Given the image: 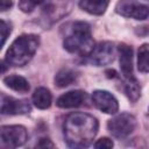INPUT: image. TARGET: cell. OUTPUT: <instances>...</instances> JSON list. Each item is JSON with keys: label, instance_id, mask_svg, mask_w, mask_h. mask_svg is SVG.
Returning a JSON list of instances; mask_svg holds the SVG:
<instances>
[{"label": "cell", "instance_id": "6da1fadb", "mask_svg": "<svg viewBox=\"0 0 149 149\" xmlns=\"http://www.w3.org/2000/svg\"><path fill=\"white\" fill-rule=\"evenodd\" d=\"M99 129L98 120L83 112H74L66 116L63 125L65 142L71 148L88 147Z\"/></svg>", "mask_w": 149, "mask_h": 149}, {"label": "cell", "instance_id": "7a4b0ae2", "mask_svg": "<svg viewBox=\"0 0 149 149\" xmlns=\"http://www.w3.org/2000/svg\"><path fill=\"white\" fill-rule=\"evenodd\" d=\"M63 37L64 49L81 57L87 56L94 47L91 27L87 22L84 21H74L64 27Z\"/></svg>", "mask_w": 149, "mask_h": 149}, {"label": "cell", "instance_id": "3957f363", "mask_svg": "<svg viewBox=\"0 0 149 149\" xmlns=\"http://www.w3.org/2000/svg\"><path fill=\"white\" fill-rule=\"evenodd\" d=\"M40 45V36L23 34L14 40L6 52L5 62L13 66H24L34 57Z\"/></svg>", "mask_w": 149, "mask_h": 149}, {"label": "cell", "instance_id": "277c9868", "mask_svg": "<svg viewBox=\"0 0 149 149\" xmlns=\"http://www.w3.org/2000/svg\"><path fill=\"white\" fill-rule=\"evenodd\" d=\"M42 5L41 20L45 26H50L59 21L73 8L72 0H45Z\"/></svg>", "mask_w": 149, "mask_h": 149}, {"label": "cell", "instance_id": "5b68a950", "mask_svg": "<svg viewBox=\"0 0 149 149\" xmlns=\"http://www.w3.org/2000/svg\"><path fill=\"white\" fill-rule=\"evenodd\" d=\"M107 128L114 137L121 140L129 136L135 130L136 119L129 113H120L108 121Z\"/></svg>", "mask_w": 149, "mask_h": 149}, {"label": "cell", "instance_id": "8992f818", "mask_svg": "<svg viewBox=\"0 0 149 149\" xmlns=\"http://www.w3.org/2000/svg\"><path fill=\"white\" fill-rule=\"evenodd\" d=\"M115 47L112 42H100L93 47L92 51L85 56L84 61L94 66L108 65L114 61Z\"/></svg>", "mask_w": 149, "mask_h": 149}, {"label": "cell", "instance_id": "52a82bcc", "mask_svg": "<svg viewBox=\"0 0 149 149\" xmlns=\"http://www.w3.org/2000/svg\"><path fill=\"white\" fill-rule=\"evenodd\" d=\"M28 140L27 129L23 126H2L1 127V148H17Z\"/></svg>", "mask_w": 149, "mask_h": 149}, {"label": "cell", "instance_id": "ba28073f", "mask_svg": "<svg viewBox=\"0 0 149 149\" xmlns=\"http://www.w3.org/2000/svg\"><path fill=\"white\" fill-rule=\"evenodd\" d=\"M115 10L125 17L135 20H146L149 16V7L136 0H120L116 3Z\"/></svg>", "mask_w": 149, "mask_h": 149}, {"label": "cell", "instance_id": "9c48e42d", "mask_svg": "<svg viewBox=\"0 0 149 149\" xmlns=\"http://www.w3.org/2000/svg\"><path fill=\"white\" fill-rule=\"evenodd\" d=\"M93 105L106 114H115L119 111V102L115 97L105 90H97L92 93Z\"/></svg>", "mask_w": 149, "mask_h": 149}, {"label": "cell", "instance_id": "30bf717a", "mask_svg": "<svg viewBox=\"0 0 149 149\" xmlns=\"http://www.w3.org/2000/svg\"><path fill=\"white\" fill-rule=\"evenodd\" d=\"M31 106L28 100L15 99L6 94H1V114L3 115H17L29 113Z\"/></svg>", "mask_w": 149, "mask_h": 149}, {"label": "cell", "instance_id": "8fae6325", "mask_svg": "<svg viewBox=\"0 0 149 149\" xmlns=\"http://www.w3.org/2000/svg\"><path fill=\"white\" fill-rule=\"evenodd\" d=\"M86 99H87V94L86 92L81 90L69 91L62 94L56 100V106L61 108H74V107H79L83 104H85Z\"/></svg>", "mask_w": 149, "mask_h": 149}, {"label": "cell", "instance_id": "7c38bea8", "mask_svg": "<svg viewBox=\"0 0 149 149\" xmlns=\"http://www.w3.org/2000/svg\"><path fill=\"white\" fill-rule=\"evenodd\" d=\"M119 52V62H120V69L121 73L125 79L133 78V49L132 47L121 43L118 47Z\"/></svg>", "mask_w": 149, "mask_h": 149}, {"label": "cell", "instance_id": "4fadbf2b", "mask_svg": "<svg viewBox=\"0 0 149 149\" xmlns=\"http://www.w3.org/2000/svg\"><path fill=\"white\" fill-rule=\"evenodd\" d=\"M108 3L109 0H79L80 8L92 15L104 14Z\"/></svg>", "mask_w": 149, "mask_h": 149}, {"label": "cell", "instance_id": "5bb4252c", "mask_svg": "<svg viewBox=\"0 0 149 149\" xmlns=\"http://www.w3.org/2000/svg\"><path fill=\"white\" fill-rule=\"evenodd\" d=\"M3 84L12 88L13 91H16V92H20V93H26L29 91L30 88V85L28 83V80L26 78H23L22 76H19V74H10V76H7L3 78Z\"/></svg>", "mask_w": 149, "mask_h": 149}, {"label": "cell", "instance_id": "9a60e30c", "mask_svg": "<svg viewBox=\"0 0 149 149\" xmlns=\"http://www.w3.org/2000/svg\"><path fill=\"white\" fill-rule=\"evenodd\" d=\"M33 104L40 109H47L51 106L52 95L50 91L45 87H38L33 93Z\"/></svg>", "mask_w": 149, "mask_h": 149}, {"label": "cell", "instance_id": "2e32d148", "mask_svg": "<svg viewBox=\"0 0 149 149\" xmlns=\"http://www.w3.org/2000/svg\"><path fill=\"white\" fill-rule=\"evenodd\" d=\"M78 78V73L69 68H64L61 69L56 76H55V85L58 87H66L72 85L74 81H77Z\"/></svg>", "mask_w": 149, "mask_h": 149}, {"label": "cell", "instance_id": "e0dca14e", "mask_svg": "<svg viewBox=\"0 0 149 149\" xmlns=\"http://www.w3.org/2000/svg\"><path fill=\"white\" fill-rule=\"evenodd\" d=\"M123 88H125L126 95L128 97V99L130 101H133V102L137 101V99L141 95V87H140V84L135 77L129 78V79H125Z\"/></svg>", "mask_w": 149, "mask_h": 149}, {"label": "cell", "instance_id": "ac0fdd59", "mask_svg": "<svg viewBox=\"0 0 149 149\" xmlns=\"http://www.w3.org/2000/svg\"><path fill=\"white\" fill-rule=\"evenodd\" d=\"M137 69L142 73L149 72V43L142 44L137 50Z\"/></svg>", "mask_w": 149, "mask_h": 149}, {"label": "cell", "instance_id": "d6986e66", "mask_svg": "<svg viewBox=\"0 0 149 149\" xmlns=\"http://www.w3.org/2000/svg\"><path fill=\"white\" fill-rule=\"evenodd\" d=\"M45 0H19V8L23 13H30L36 6L42 5Z\"/></svg>", "mask_w": 149, "mask_h": 149}, {"label": "cell", "instance_id": "ffe728a7", "mask_svg": "<svg viewBox=\"0 0 149 149\" xmlns=\"http://www.w3.org/2000/svg\"><path fill=\"white\" fill-rule=\"evenodd\" d=\"M114 146L113 141L109 140L108 137H101L94 143V148H100V149H109Z\"/></svg>", "mask_w": 149, "mask_h": 149}, {"label": "cell", "instance_id": "44dd1931", "mask_svg": "<svg viewBox=\"0 0 149 149\" xmlns=\"http://www.w3.org/2000/svg\"><path fill=\"white\" fill-rule=\"evenodd\" d=\"M12 31V28H10V24L7 23L5 20H1V37H2V45L5 44L7 37L9 36Z\"/></svg>", "mask_w": 149, "mask_h": 149}, {"label": "cell", "instance_id": "7402d4cb", "mask_svg": "<svg viewBox=\"0 0 149 149\" xmlns=\"http://www.w3.org/2000/svg\"><path fill=\"white\" fill-rule=\"evenodd\" d=\"M37 148H54L55 144L51 142V140H49L48 137H42L38 140V142L36 143Z\"/></svg>", "mask_w": 149, "mask_h": 149}, {"label": "cell", "instance_id": "603a6c76", "mask_svg": "<svg viewBox=\"0 0 149 149\" xmlns=\"http://www.w3.org/2000/svg\"><path fill=\"white\" fill-rule=\"evenodd\" d=\"M12 6H13V1L12 0H1V10L2 12L9 9Z\"/></svg>", "mask_w": 149, "mask_h": 149}, {"label": "cell", "instance_id": "cb8c5ba5", "mask_svg": "<svg viewBox=\"0 0 149 149\" xmlns=\"http://www.w3.org/2000/svg\"><path fill=\"white\" fill-rule=\"evenodd\" d=\"M106 73H107V77H109V78H115L116 77V72L114 70H107Z\"/></svg>", "mask_w": 149, "mask_h": 149}]
</instances>
